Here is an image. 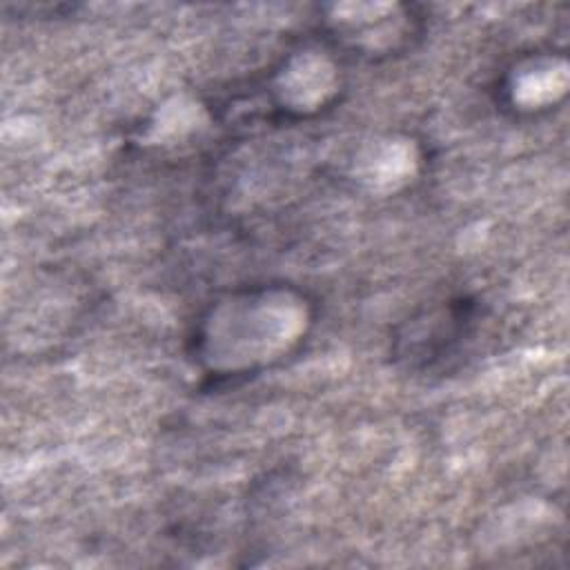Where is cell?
<instances>
[{
	"label": "cell",
	"instance_id": "obj_1",
	"mask_svg": "<svg viewBox=\"0 0 570 570\" xmlns=\"http://www.w3.org/2000/svg\"><path fill=\"white\" fill-rule=\"evenodd\" d=\"M303 298L283 287H256L212 305L198 330V358L218 376L269 365L305 332Z\"/></svg>",
	"mask_w": 570,
	"mask_h": 570
},
{
	"label": "cell",
	"instance_id": "obj_2",
	"mask_svg": "<svg viewBox=\"0 0 570 570\" xmlns=\"http://www.w3.org/2000/svg\"><path fill=\"white\" fill-rule=\"evenodd\" d=\"M474 316L472 303L468 298H456L412 318L407 334L399 338L403 343V358H421L430 365L432 361L454 356L474 334Z\"/></svg>",
	"mask_w": 570,
	"mask_h": 570
}]
</instances>
